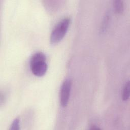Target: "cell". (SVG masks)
<instances>
[{
  "label": "cell",
  "mask_w": 130,
  "mask_h": 130,
  "mask_svg": "<svg viewBox=\"0 0 130 130\" xmlns=\"http://www.w3.org/2000/svg\"><path fill=\"white\" fill-rule=\"evenodd\" d=\"M70 24V19L66 17L59 21L55 26L50 35V42L56 44L60 42L66 35Z\"/></svg>",
  "instance_id": "cell-2"
},
{
  "label": "cell",
  "mask_w": 130,
  "mask_h": 130,
  "mask_svg": "<svg viewBox=\"0 0 130 130\" xmlns=\"http://www.w3.org/2000/svg\"><path fill=\"white\" fill-rule=\"evenodd\" d=\"M129 89H130V85H129V81H127L125 84H124L123 88L122 89L121 97L124 101H126L129 97Z\"/></svg>",
  "instance_id": "cell-5"
},
{
  "label": "cell",
  "mask_w": 130,
  "mask_h": 130,
  "mask_svg": "<svg viewBox=\"0 0 130 130\" xmlns=\"http://www.w3.org/2000/svg\"><path fill=\"white\" fill-rule=\"evenodd\" d=\"M110 15L108 13H107L104 18L102 25H101V32H103L105 31L106 29L107 28L108 24H109V21L110 20V17H109Z\"/></svg>",
  "instance_id": "cell-6"
},
{
  "label": "cell",
  "mask_w": 130,
  "mask_h": 130,
  "mask_svg": "<svg viewBox=\"0 0 130 130\" xmlns=\"http://www.w3.org/2000/svg\"><path fill=\"white\" fill-rule=\"evenodd\" d=\"M20 121L18 118L15 119L12 122L9 129L10 130H19L20 129Z\"/></svg>",
  "instance_id": "cell-7"
},
{
  "label": "cell",
  "mask_w": 130,
  "mask_h": 130,
  "mask_svg": "<svg viewBox=\"0 0 130 130\" xmlns=\"http://www.w3.org/2000/svg\"><path fill=\"white\" fill-rule=\"evenodd\" d=\"M114 11L117 14H121L123 12L124 5L122 1L116 0L113 3Z\"/></svg>",
  "instance_id": "cell-4"
},
{
  "label": "cell",
  "mask_w": 130,
  "mask_h": 130,
  "mask_svg": "<svg viewBox=\"0 0 130 130\" xmlns=\"http://www.w3.org/2000/svg\"><path fill=\"white\" fill-rule=\"evenodd\" d=\"M91 126V127H90V129H100V128L99 127H98L96 125H94V124L92 125Z\"/></svg>",
  "instance_id": "cell-8"
},
{
  "label": "cell",
  "mask_w": 130,
  "mask_h": 130,
  "mask_svg": "<svg viewBox=\"0 0 130 130\" xmlns=\"http://www.w3.org/2000/svg\"><path fill=\"white\" fill-rule=\"evenodd\" d=\"M72 87V80L67 78L63 81L59 91V102L62 107L67 106L70 99Z\"/></svg>",
  "instance_id": "cell-3"
},
{
  "label": "cell",
  "mask_w": 130,
  "mask_h": 130,
  "mask_svg": "<svg viewBox=\"0 0 130 130\" xmlns=\"http://www.w3.org/2000/svg\"><path fill=\"white\" fill-rule=\"evenodd\" d=\"M30 69L32 73L38 77L43 76L47 70L45 55L41 52L35 53L30 59Z\"/></svg>",
  "instance_id": "cell-1"
}]
</instances>
